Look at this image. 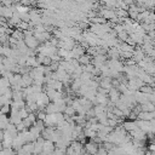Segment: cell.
I'll use <instances>...</instances> for the list:
<instances>
[{
	"instance_id": "14",
	"label": "cell",
	"mask_w": 155,
	"mask_h": 155,
	"mask_svg": "<svg viewBox=\"0 0 155 155\" xmlns=\"http://www.w3.org/2000/svg\"><path fill=\"white\" fill-rule=\"evenodd\" d=\"M101 1L107 7H110V8H115L116 7V0H101Z\"/></svg>"
},
{
	"instance_id": "8",
	"label": "cell",
	"mask_w": 155,
	"mask_h": 155,
	"mask_svg": "<svg viewBox=\"0 0 155 155\" xmlns=\"http://www.w3.org/2000/svg\"><path fill=\"white\" fill-rule=\"evenodd\" d=\"M25 65H28V67H31V68H34V67H38V65H39L38 58H36L35 56H28V57H27V62H25Z\"/></svg>"
},
{
	"instance_id": "12",
	"label": "cell",
	"mask_w": 155,
	"mask_h": 155,
	"mask_svg": "<svg viewBox=\"0 0 155 155\" xmlns=\"http://www.w3.org/2000/svg\"><path fill=\"white\" fill-rule=\"evenodd\" d=\"M13 38H16L17 40H23L24 39V33H23V30L22 29H13V31H12V34H11Z\"/></svg>"
},
{
	"instance_id": "10",
	"label": "cell",
	"mask_w": 155,
	"mask_h": 155,
	"mask_svg": "<svg viewBox=\"0 0 155 155\" xmlns=\"http://www.w3.org/2000/svg\"><path fill=\"white\" fill-rule=\"evenodd\" d=\"M27 105V102H25V99H19V101H11V107L12 108H17V109H21V108H23V107H25Z\"/></svg>"
},
{
	"instance_id": "23",
	"label": "cell",
	"mask_w": 155,
	"mask_h": 155,
	"mask_svg": "<svg viewBox=\"0 0 155 155\" xmlns=\"http://www.w3.org/2000/svg\"><path fill=\"white\" fill-rule=\"evenodd\" d=\"M33 1H38V0H33Z\"/></svg>"
},
{
	"instance_id": "2",
	"label": "cell",
	"mask_w": 155,
	"mask_h": 155,
	"mask_svg": "<svg viewBox=\"0 0 155 155\" xmlns=\"http://www.w3.org/2000/svg\"><path fill=\"white\" fill-rule=\"evenodd\" d=\"M54 148H56L54 142L50 139H45V143L42 145V154H51L54 151Z\"/></svg>"
},
{
	"instance_id": "15",
	"label": "cell",
	"mask_w": 155,
	"mask_h": 155,
	"mask_svg": "<svg viewBox=\"0 0 155 155\" xmlns=\"http://www.w3.org/2000/svg\"><path fill=\"white\" fill-rule=\"evenodd\" d=\"M8 38H10V35L8 34H2V35H0V44L1 45H10V42H8Z\"/></svg>"
},
{
	"instance_id": "5",
	"label": "cell",
	"mask_w": 155,
	"mask_h": 155,
	"mask_svg": "<svg viewBox=\"0 0 155 155\" xmlns=\"http://www.w3.org/2000/svg\"><path fill=\"white\" fill-rule=\"evenodd\" d=\"M71 53H73V58H79L81 54L85 53V47L82 45H75L71 50Z\"/></svg>"
},
{
	"instance_id": "17",
	"label": "cell",
	"mask_w": 155,
	"mask_h": 155,
	"mask_svg": "<svg viewBox=\"0 0 155 155\" xmlns=\"http://www.w3.org/2000/svg\"><path fill=\"white\" fill-rule=\"evenodd\" d=\"M22 122L24 124V126H25V128H29V127H31L33 125H34V122L27 116V117H24V119H22Z\"/></svg>"
},
{
	"instance_id": "1",
	"label": "cell",
	"mask_w": 155,
	"mask_h": 155,
	"mask_svg": "<svg viewBox=\"0 0 155 155\" xmlns=\"http://www.w3.org/2000/svg\"><path fill=\"white\" fill-rule=\"evenodd\" d=\"M24 42H25V45L29 47V48H36L38 46H39V40L34 36V34L33 35H29V36H24Z\"/></svg>"
},
{
	"instance_id": "20",
	"label": "cell",
	"mask_w": 155,
	"mask_h": 155,
	"mask_svg": "<svg viewBox=\"0 0 155 155\" xmlns=\"http://www.w3.org/2000/svg\"><path fill=\"white\" fill-rule=\"evenodd\" d=\"M5 30H6V27H4V25H0V35L5 34Z\"/></svg>"
},
{
	"instance_id": "11",
	"label": "cell",
	"mask_w": 155,
	"mask_h": 155,
	"mask_svg": "<svg viewBox=\"0 0 155 155\" xmlns=\"http://www.w3.org/2000/svg\"><path fill=\"white\" fill-rule=\"evenodd\" d=\"M63 113L65 114V116H73V115H75L76 110L74 109V107H73L71 104H67L65 108H64V111H63Z\"/></svg>"
},
{
	"instance_id": "22",
	"label": "cell",
	"mask_w": 155,
	"mask_h": 155,
	"mask_svg": "<svg viewBox=\"0 0 155 155\" xmlns=\"http://www.w3.org/2000/svg\"><path fill=\"white\" fill-rule=\"evenodd\" d=\"M4 148V145H2V142H0V150Z\"/></svg>"
},
{
	"instance_id": "21",
	"label": "cell",
	"mask_w": 155,
	"mask_h": 155,
	"mask_svg": "<svg viewBox=\"0 0 155 155\" xmlns=\"http://www.w3.org/2000/svg\"><path fill=\"white\" fill-rule=\"evenodd\" d=\"M2 59H4V56H2V54H0V63H2Z\"/></svg>"
},
{
	"instance_id": "19",
	"label": "cell",
	"mask_w": 155,
	"mask_h": 155,
	"mask_svg": "<svg viewBox=\"0 0 155 155\" xmlns=\"http://www.w3.org/2000/svg\"><path fill=\"white\" fill-rule=\"evenodd\" d=\"M5 70H6V68H5V65H4V63H0V76L5 73Z\"/></svg>"
},
{
	"instance_id": "16",
	"label": "cell",
	"mask_w": 155,
	"mask_h": 155,
	"mask_svg": "<svg viewBox=\"0 0 155 155\" xmlns=\"http://www.w3.org/2000/svg\"><path fill=\"white\" fill-rule=\"evenodd\" d=\"M10 111H11V104H2L1 105V109H0L1 114H10Z\"/></svg>"
},
{
	"instance_id": "24",
	"label": "cell",
	"mask_w": 155,
	"mask_h": 155,
	"mask_svg": "<svg viewBox=\"0 0 155 155\" xmlns=\"http://www.w3.org/2000/svg\"><path fill=\"white\" fill-rule=\"evenodd\" d=\"M1 1H2V0H0V2H1Z\"/></svg>"
},
{
	"instance_id": "3",
	"label": "cell",
	"mask_w": 155,
	"mask_h": 155,
	"mask_svg": "<svg viewBox=\"0 0 155 155\" xmlns=\"http://www.w3.org/2000/svg\"><path fill=\"white\" fill-rule=\"evenodd\" d=\"M108 97H109V99L111 101V102H114V103H116L119 99H120V91H119V88L117 87H111L109 91H108Z\"/></svg>"
},
{
	"instance_id": "6",
	"label": "cell",
	"mask_w": 155,
	"mask_h": 155,
	"mask_svg": "<svg viewBox=\"0 0 155 155\" xmlns=\"http://www.w3.org/2000/svg\"><path fill=\"white\" fill-rule=\"evenodd\" d=\"M8 124H10V117L7 116V114H1L0 113V128L6 130Z\"/></svg>"
},
{
	"instance_id": "4",
	"label": "cell",
	"mask_w": 155,
	"mask_h": 155,
	"mask_svg": "<svg viewBox=\"0 0 155 155\" xmlns=\"http://www.w3.org/2000/svg\"><path fill=\"white\" fill-rule=\"evenodd\" d=\"M98 147H99V145H98L97 142H94L93 139H91L90 142L85 143V149H86V151H87V153H91V154H97Z\"/></svg>"
},
{
	"instance_id": "9",
	"label": "cell",
	"mask_w": 155,
	"mask_h": 155,
	"mask_svg": "<svg viewBox=\"0 0 155 155\" xmlns=\"http://www.w3.org/2000/svg\"><path fill=\"white\" fill-rule=\"evenodd\" d=\"M78 59H79V62H80L81 65H86V64H88V63L92 62V61H91V56H90L88 53H84V54H81Z\"/></svg>"
},
{
	"instance_id": "18",
	"label": "cell",
	"mask_w": 155,
	"mask_h": 155,
	"mask_svg": "<svg viewBox=\"0 0 155 155\" xmlns=\"http://www.w3.org/2000/svg\"><path fill=\"white\" fill-rule=\"evenodd\" d=\"M1 4H2L4 6H8V7L13 5V2H12L11 0H2V1H1Z\"/></svg>"
},
{
	"instance_id": "13",
	"label": "cell",
	"mask_w": 155,
	"mask_h": 155,
	"mask_svg": "<svg viewBox=\"0 0 155 155\" xmlns=\"http://www.w3.org/2000/svg\"><path fill=\"white\" fill-rule=\"evenodd\" d=\"M154 109H155V107L150 102H144L142 104V108H140V110H144V111H153Z\"/></svg>"
},
{
	"instance_id": "7",
	"label": "cell",
	"mask_w": 155,
	"mask_h": 155,
	"mask_svg": "<svg viewBox=\"0 0 155 155\" xmlns=\"http://www.w3.org/2000/svg\"><path fill=\"white\" fill-rule=\"evenodd\" d=\"M122 126H124V128H125L126 131H128V132H131V131L138 128L137 122H136V121H132V120H130V121H125V122L122 124Z\"/></svg>"
}]
</instances>
